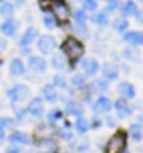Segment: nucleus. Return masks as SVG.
<instances>
[{
	"label": "nucleus",
	"instance_id": "1",
	"mask_svg": "<svg viewBox=\"0 0 143 153\" xmlns=\"http://www.w3.org/2000/svg\"><path fill=\"white\" fill-rule=\"evenodd\" d=\"M84 51H86L84 42L79 41V39H76L74 36L64 37L63 44H61V52L67 57L71 68H74V64L79 62V59L84 56Z\"/></svg>",
	"mask_w": 143,
	"mask_h": 153
},
{
	"label": "nucleus",
	"instance_id": "2",
	"mask_svg": "<svg viewBox=\"0 0 143 153\" xmlns=\"http://www.w3.org/2000/svg\"><path fill=\"white\" fill-rule=\"evenodd\" d=\"M49 12L54 15V19L57 20L59 27L63 25H69L71 24V14L72 9L67 0H54L52 5L49 7Z\"/></svg>",
	"mask_w": 143,
	"mask_h": 153
},
{
	"label": "nucleus",
	"instance_id": "3",
	"mask_svg": "<svg viewBox=\"0 0 143 153\" xmlns=\"http://www.w3.org/2000/svg\"><path fill=\"white\" fill-rule=\"evenodd\" d=\"M128 141V133L125 130H116L104 145V153H123Z\"/></svg>",
	"mask_w": 143,
	"mask_h": 153
},
{
	"label": "nucleus",
	"instance_id": "4",
	"mask_svg": "<svg viewBox=\"0 0 143 153\" xmlns=\"http://www.w3.org/2000/svg\"><path fill=\"white\" fill-rule=\"evenodd\" d=\"M36 47L42 56H51L54 51L57 49V39L52 36V34H42L37 37L36 41Z\"/></svg>",
	"mask_w": 143,
	"mask_h": 153
},
{
	"label": "nucleus",
	"instance_id": "5",
	"mask_svg": "<svg viewBox=\"0 0 143 153\" xmlns=\"http://www.w3.org/2000/svg\"><path fill=\"white\" fill-rule=\"evenodd\" d=\"M7 98L12 103H22L25 99L31 98V88L25 84H13L9 91H7Z\"/></svg>",
	"mask_w": 143,
	"mask_h": 153
},
{
	"label": "nucleus",
	"instance_id": "6",
	"mask_svg": "<svg viewBox=\"0 0 143 153\" xmlns=\"http://www.w3.org/2000/svg\"><path fill=\"white\" fill-rule=\"evenodd\" d=\"M79 68H81V71H83V74H84L86 77H93L99 72L101 64L98 62V59H94V57H81L79 59Z\"/></svg>",
	"mask_w": 143,
	"mask_h": 153
},
{
	"label": "nucleus",
	"instance_id": "7",
	"mask_svg": "<svg viewBox=\"0 0 143 153\" xmlns=\"http://www.w3.org/2000/svg\"><path fill=\"white\" fill-rule=\"evenodd\" d=\"M19 20L17 19H5V20H2L0 22V34L4 37H15L17 36V32H19Z\"/></svg>",
	"mask_w": 143,
	"mask_h": 153
},
{
	"label": "nucleus",
	"instance_id": "8",
	"mask_svg": "<svg viewBox=\"0 0 143 153\" xmlns=\"http://www.w3.org/2000/svg\"><path fill=\"white\" fill-rule=\"evenodd\" d=\"M69 32H71V36H74L76 39H79V41H88L91 37V29L88 27V24H74L71 22L69 25Z\"/></svg>",
	"mask_w": 143,
	"mask_h": 153
},
{
	"label": "nucleus",
	"instance_id": "9",
	"mask_svg": "<svg viewBox=\"0 0 143 153\" xmlns=\"http://www.w3.org/2000/svg\"><path fill=\"white\" fill-rule=\"evenodd\" d=\"M27 68L31 69L32 72H37V74H44L47 71V61H45L42 56H29L27 57Z\"/></svg>",
	"mask_w": 143,
	"mask_h": 153
},
{
	"label": "nucleus",
	"instance_id": "10",
	"mask_svg": "<svg viewBox=\"0 0 143 153\" xmlns=\"http://www.w3.org/2000/svg\"><path fill=\"white\" fill-rule=\"evenodd\" d=\"M37 37H39L37 27L29 25V27L22 32V36L19 37V47H31V44H34V42L37 41Z\"/></svg>",
	"mask_w": 143,
	"mask_h": 153
},
{
	"label": "nucleus",
	"instance_id": "11",
	"mask_svg": "<svg viewBox=\"0 0 143 153\" xmlns=\"http://www.w3.org/2000/svg\"><path fill=\"white\" fill-rule=\"evenodd\" d=\"M121 41L126 42L128 45H135V47H142L143 45V30H128L121 34Z\"/></svg>",
	"mask_w": 143,
	"mask_h": 153
},
{
	"label": "nucleus",
	"instance_id": "12",
	"mask_svg": "<svg viewBox=\"0 0 143 153\" xmlns=\"http://www.w3.org/2000/svg\"><path fill=\"white\" fill-rule=\"evenodd\" d=\"M111 108H113L111 99L108 98V96H104V94H101L93 103V113L94 114H108V113L111 111Z\"/></svg>",
	"mask_w": 143,
	"mask_h": 153
},
{
	"label": "nucleus",
	"instance_id": "13",
	"mask_svg": "<svg viewBox=\"0 0 143 153\" xmlns=\"http://www.w3.org/2000/svg\"><path fill=\"white\" fill-rule=\"evenodd\" d=\"M59 143L56 138H42L37 140V153H57Z\"/></svg>",
	"mask_w": 143,
	"mask_h": 153
},
{
	"label": "nucleus",
	"instance_id": "14",
	"mask_svg": "<svg viewBox=\"0 0 143 153\" xmlns=\"http://www.w3.org/2000/svg\"><path fill=\"white\" fill-rule=\"evenodd\" d=\"M115 109H116V116L118 120H126L133 114V108L130 106V101L125 98H120L115 103Z\"/></svg>",
	"mask_w": 143,
	"mask_h": 153
},
{
	"label": "nucleus",
	"instance_id": "15",
	"mask_svg": "<svg viewBox=\"0 0 143 153\" xmlns=\"http://www.w3.org/2000/svg\"><path fill=\"white\" fill-rule=\"evenodd\" d=\"M27 111H29V116L32 118H42V114H44V99L31 98L29 104H27Z\"/></svg>",
	"mask_w": 143,
	"mask_h": 153
},
{
	"label": "nucleus",
	"instance_id": "16",
	"mask_svg": "<svg viewBox=\"0 0 143 153\" xmlns=\"http://www.w3.org/2000/svg\"><path fill=\"white\" fill-rule=\"evenodd\" d=\"M138 9H140V4L136 0H125V2H121L120 12H118V14H120L121 17L130 19V17H135V15H136Z\"/></svg>",
	"mask_w": 143,
	"mask_h": 153
},
{
	"label": "nucleus",
	"instance_id": "17",
	"mask_svg": "<svg viewBox=\"0 0 143 153\" xmlns=\"http://www.w3.org/2000/svg\"><path fill=\"white\" fill-rule=\"evenodd\" d=\"M27 66L24 64V61L20 57H13L12 61L9 62V74L12 77H22L25 76Z\"/></svg>",
	"mask_w": 143,
	"mask_h": 153
},
{
	"label": "nucleus",
	"instance_id": "18",
	"mask_svg": "<svg viewBox=\"0 0 143 153\" xmlns=\"http://www.w3.org/2000/svg\"><path fill=\"white\" fill-rule=\"evenodd\" d=\"M51 66L56 71H64V69L69 68V61H67V57L61 51H54L52 54H51Z\"/></svg>",
	"mask_w": 143,
	"mask_h": 153
},
{
	"label": "nucleus",
	"instance_id": "19",
	"mask_svg": "<svg viewBox=\"0 0 143 153\" xmlns=\"http://www.w3.org/2000/svg\"><path fill=\"white\" fill-rule=\"evenodd\" d=\"M56 133H57V130H56L51 123H39V125L36 126V130H34V135H36L39 140H42V138H54Z\"/></svg>",
	"mask_w": 143,
	"mask_h": 153
},
{
	"label": "nucleus",
	"instance_id": "20",
	"mask_svg": "<svg viewBox=\"0 0 143 153\" xmlns=\"http://www.w3.org/2000/svg\"><path fill=\"white\" fill-rule=\"evenodd\" d=\"M64 113H66L67 116L83 118V116H84V106H83L79 101L69 99V101H66V108H64Z\"/></svg>",
	"mask_w": 143,
	"mask_h": 153
},
{
	"label": "nucleus",
	"instance_id": "21",
	"mask_svg": "<svg viewBox=\"0 0 143 153\" xmlns=\"http://www.w3.org/2000/svg\"><path fill=\"white\" fill-rule=\"evenodd\" d=\"M89 22H93L96 27L99 29H104L109 25V15L106 14V12H103V10H96V12H93V14H89Z\"/></svg>",
	"mask_w": 143,
	"mask_h": 153
},
{
	"label": "nucleus",
	"instance_id": "22",
	"mask_svg": "<svg viewBox=\"0 0 143 153\" xmlns=\"http://www.w3.org/2000/svg\"><path fill=\"white\" fill-rule=\"evenodd\" d=\"M120 57L123 61H128V62H140L142 61V54H140L138 47H135V45H128L125 49L120 52Z\"/></svg>",
	"mask_w": 143,
	"mask_h": 153
},
{
	"label": "nucleus",
	"instance_id": "23",
	"mask_svg": "<svg viewBox=\"0 0 143 153\" xmlns=\"http://www.w3.org/2000/svg\"><path fill=\"white\" fill-rule=\"evenodd\" d=\"M99 72L103 74V77L106 79V81H116L118 76H120V69H118L116 64H113V62L103 64L101 69H99Z\"/></svg>",
	"mask_w": 143,
	"mask_h": 153
},
{
	"label": "nucleus",
	"instance_id": "24",
	"mask_svg": "<svg viewBox=\"0 0 143 153\" xmlns=\"http://www.w3.org/2000/svg\"><path fill=\"white\" fill-rule=\"evenodd\" d=\"M7 140L12 145H31L32 143V136L29 133H25V131H12Z\"/></svg>",
	"mask_w": 143,
	"mask_h": 153
},
{
	"label": "nucleus",
	"instance_id": "25",
	"mask_svg": "<svg viewBox=\"0 0 143 153\" xmlns=\"http://www.w3.org/2000/svg\"><path fill=\"white\" fill-rule=\"evenodd\" d=\"M118 93H120V98H125V99H128V101L135 99V96H136L135 86L128 81H123V82L118 84Z\"/></svg>",
	"mask_w": 143,
	"mask_h": 153
},
{
	"label": "nucleus",
	"instance_id": "26",
	"mask_svg": "<svg viewBox=\"0 0 143 153\" xmlns=\"http://www.w3.org/2000/svg\"><path fill=\"white\" fill-rule=\"evenodd\" d=\"M40 93H42V99L47 101V103H56V101L59 99L57 88H56L54 84H49V82L42 86V91H40Z\"/></svg>",
	"mask_w": 143,
	"mask_h": 153
},
{
	"label": "nucleus",
	"instance_id": "27",
	"mask_svg": "<svg viewBox=\"0 0 143 153\" xmlns=\"http://www.w3.org/2000/svg\"><path fill=\"white\" fill-rule=\"evenodd\" d=\"M109 24H111L113 30L118 32V34H123V32H126L128 29H130V20H128L126 17H121V15L115 17Z\"/></svg>",
	"mask_w": 143,
	"mask_h": 153
},
{
	"label": "nucleus",
	"instance_id": "28",
	"mask_svg": "<svg viewBox=\"0 0 143 153\" xmlns=\"http://www.w3.org/2000/svg\"><path fill=\"white\" fill-rule=\"evenodd\" d=\"M126 133H128V136L133 140L135 143H140V141L143 140V126H142V123H138V121L131 123Z\"/></svg>",
	"mask_w": 143,
	"mask_h": 153
},
{
	"label": "nucleus",
	"instance_id": "29",
	"mask_svg": "<svg viewBox=\"0 0 143 153\" xmlns=\"http://www.w3.org/2000/svg\"><path fill=\"white\" fill-rule=\"evenodd\" d=\"M108 89H109V81H106L104 77H103V79H94V81L89 84V91H91V93L104 94Z\"/></svg>",
	"mask_w": 143,
	"mask_h": 153
},
{
	"label": "nucleus",
	"instance_id": "30",
	"mask_svg": "<svg viewBox=\"0 0 143 153\" xmlns=\"http://www.w3.org/2000/svg\"><path fill=\"white\" fill-rule=\"evenodd\" d=\"M71 22H74V24H88L89 22V14H88L86 10H83L81 7H77V9L72 10Z\"/></svg>",
	"mask_w": 143,
	"mask_h": 153
},
{
	"label": "nucleus",
	"instance_id": "31",
	"mask_svg": "<svg viewBox=\"0 0 143 153\" xmlns=\"http://www.w3.org/2000/svg\"><path fill=\"white\" fill-rule=\"evenodd\" d=\"M15 5L12 4V2H4V4H0V17L4 19H12L13 15H15Z\"/></svg>",
	"mask_w": 143,
	"mask_h": 153
},
{
	"label": "nucleus",
	"instance_id": "32",
	"mask_svg": "<svg viewBox=\"0 0 143 153\" xmlns=\"http://www.w3.org/2000/svg\"><path fill=\"white\" fill-rule=\"evenodd\" d=\"M42 25H44L47 30H54V29L59 27L57 20L54 19V15L51 12H42Z\"/></svg>",
	"mask_w": 143,
	"mask_h": 153
},
{
	"label": "nucleus",
	"instance_id": "33",
	"mask_svg": "<svg viewBox=\"0 0 143 153\" xmlns=\"http://www.w3.org/2000/svg\"><path fill=\"white\" fill-rule=\"evenodd\" d=\"M71 86L77 91L86 89V88H88V84H86V76L83 72H81V74H74V76L71 77Z\"/></svg>",
	"mask_w": 143,
	"mask_h": 153
},
{
	"label": "nucleus",
	"instance_id": "34",
	"mask_svg": "<svg viewBox=\"0 0 143 153\" xmlns=\"http://www.w3.org/2000/svg\"><path fill=\"white\" fill-rule=\"evenodd\" d=\"M81 9L86 10L88 14H93L96 10H99V0H79Z\"/></svg>",
	"mask_w": 143,
	"mask_h": 153
},
{
	"label": "nucleus",
	"instance_id": "35",
	"mask_svg": "<svg viewBox=\"0 0 143 153\" xmlns=\"http://www.w3.org/2000/svg\"><path fill=\"white\" fill-rule=\"evenodd\" d=\"M63 118H64V111H63V109H59V108H52L49 113H47V120H49L51 125L59 123Z\"/></svg>",
	"mask_w": 143,
	"mask_h": 153
},
{
	"label": "nucleus",
	"instance_id": "36",
	"mask_svg": "<svg viewBox=\"0 0 143 153\" xmlns=\"http://www.w3.org/2000/svg\"><path fill=\"white\" fill-rule=\"evenodd\" d=\"M120 5H121V0H109V2H106L103 12H106L108 15L118 14L120 12Z\"/></svg>",
	"mask_w": 143,
	"mask_h": 153
},
{
	"label": "nucleus",
	"instance_id": "37",
	"mask_svg": "<svg viewBox=\"0 0 143 153\" xmlns=\"http://www.w3.org/2000/svg\"><path fill=\"white\" fill-rule=\"evenodd\" d=\"M74 128H76L77 133L84 135L88 130H91V128H89V120H86L84 116H83V118H77V121L74 123Z\"/></svg>",
	"mask_w": 143,
	"mask_h": 153
},
{
	"label": "nucleus",
	"instance_id": "38",
	"mask_svg": "<svg viewBox=\"0 0 143 153\" xmlns=\"http://www.w3.org/2000/svg\"><path fill=\"white\" fill-rule=\"evenodd\" d=\"M13 114H15V120L20 123H24L27 120V116H29V111H27V108H19V106H15L13 104Z\"/></svg>",
	"mask_w": 143,
	"mask_h": 153
},
{
	"label": "nucleus",
	"instance_id": "39",
	"mask_svg": "<svg viewBox=\"0 0 143 153\" xmlns=\"http://www.w3.org/2000/svg\"><path fill=\"white\" fill-rule=\"evenodd\" d=\"M74 152L76 153H89V141H88V138H83L77 143H74Z\"/></svg>",
	"mask_w": 143,
	"mask_h": 153
},
{
	"label": "nucleus",
	"instance_id": "40",
	"mask_svg": "<svg viewBox=\"0 0 143 153\" xmlns=\"http://www.w3.org/2000/svg\"><path fill=\"white\" fill-rule=\"evenodd\" d=\"M15 126V120L10 116H0V128L2 130H12Z\"/></svg>",
	"mask_w": 143,
	"mask_h": 153
},
{
	"label": "nucleus",
	"instance_id": "41",
	"mask_svg": "<svg viewBox=\"0 0 143 153\" xmlns=\"http://www.w3.org/2000/svg\"><path fill=\"white\" fill-rule=\"evenodd\" d=\"M52 84L56 86L57 89H67V81L61 76V74H56V76L52 77Z\"/></svg>",
	"mask_w": 143,
	"mask_h": 153
},
{
	"label": "nucleus",
	"instance_id": "42",
	"mask_svg": "<svg viewBox=\"0 0 143 153\" xmlns=\"http://www.w3.org/2000/svg\"><path fill=\"white\" fill-rule=\"evenodd\" d=\"M57 135L61 136L64 141H72V140H74V133H72L71 130H67V128H61V130H57Z\"/></svg>",
	"mask_w": 143,
	"mask_h": 153
},
{
	"label": "nucleus",
	"instance_id": "43",
	"mask_svg": "<svg viewBox=\"0 0 143 153\" xmlns=\"http://www.w3.org/2000/svg\"><path fill=\"white\" fill-rule=\"evenodd\" d=\"M93 51H94L98 56H103L104 52H106V42L96 41V42H94V45H93Z\"/></svg>",
	"mask_w": 143,
	"mask_h": 153
},
{
	"label": "nucleus",
	"instance_id": "44",
	"mask_svg": "<svg viewBox=\"0 0 143 153\" xmlns=\"http://www.w3.org/2000/svg\"><path fill=\"white\" fill-rule=\"evenodd\" d=\"M103 126V121H101V118H98L96 114H94L93 118H91V121H89V128H93V130H99Z\"/></svg>",
	"mask_w": 143,
	"mask_h": 153
},
{
	"label": "nucleus",
	"instance_id": "45",
	"mask_svg": "<svg viewBox=\"0 0 143 153\" xmlns=\"http://www.w3.org/2000/svg\"><path fill=\"white\" fill-rule=\"evenodd\" d=\"M54 0H37V4H39V9L42 12H49V7L52 5Z\"/></svg>",
	"mask_w": 143,
	"mask_h": 153
},
{
	"label": "nucleus",
	"instance_id": "46",
	"mask_svg": "<svg viewBox=\"0 0 143 153\" xmlns=\"http://www.w3.org/2000/svg\"><path fill=\"white\" fill-rule=\"evenodd\" d=\"M7 49H9V39L0 36V52H5Z\"/></svg>",
	"mask_w": 143,
	"mask_h": 153
},
{
	"label": "nucleus",
	"instance_id": "47",
	"mask_svg": "<svg viewBox=\"0 0 143 153\" xmlns=\"http://www.w3.org/2000/svg\"><path fill=\"white\" fill-rule=\"evenodd\" d=\"M135 20H136L140 25H143V5H140L138 12H136V15H135Z\"/></svg>",
	"mask_w": 143,
	"mask_h": 153
},
{
	"label": "nucleus",
	"instance_id": "48",
	"mask_svg": "<svg viewBox=\"0 0 143 153\" xmlns=\"http://www.w3.org/2000/svg\"><path fill=\"white\" fill-rule=\"evenodd\" d=\"M5 153H24V152H22L20 148H19L17 145H10L9 148L5 150Z\"/></svg>",
	"mask_w": 143,
	"mask_h": 153
},
{
	"label": "nucleus",
	"instance_id": "49",
	"mask_svg": "<svg viewBox=\"0 0 143 153\" xmlns=\"http://www.w3.org/2000/svg\"><path fill=\"white\" fill-rule=\"evenodd\" d=\"M118 69H120V71H123L125 74H130V72H131L130 66H128V64H123V62H121L120 66H118Z\"/></svg>",
	"mask_w": 143,
	"mask_h": 153
},
{
	"label": "nucleus",
	"instance_id": "50",
	"mask_svg": "<svg viewBox=\"0 0 143 153\" xmlns=\"http://www.w3.org/2000/svg\"><path fill=\"white\" fill-rule=\"evenodd\" d=\"M25 2L27 0H13L12 4L15 5V9H24V7H25Z\"/></svg>",
	"mask_w": 143,
	"mask_h": 153
},
{
	"label": "nucleus",
	"instance_id": "51",
	"mask_svg": "<svg viewBox=\"0 0 143 153\" xmlns=\"http://www.w3.org/2000/svg\"><path fill=\"white\" fill-rule=\"evenodd\" d=\"M106 125L109 126V128H115V126H116V121H115V118L108 116V118H106Z\"/></svg>",
	"mask_w": 143,
	"mask_h": 153
},
{
	"label": "nucleus",
	"instance_id": "52",
	"mask_svg": "<svg viewBox=\"0 0 143 153\" xmlns=\"http://www.w3.org/2000/svg\"><path fill=\"white\" fill-rule=\"evenodd\" d=\"M20 52H22V56H32V51H31V47H20Z\"/></svg>",
	"mask_w": 143,
	"mask_h": 153
},
{
	"label": "nucleus",
	"instance_id": "53",
	"mask_svg": "<svg viewBox=\"0 0 143 153\" xmlns=\"http://www.w3.org/2000/svg\"><path fill=\"white\" fill-rule=\"evenodd\" d=\"M5 140H7V136H5V130H2V128H0V145L4 143Z\"/></svg>",
	"mask_w": 143,
	"mask_h": 153
},
{
	"label": "nucleus",
	"instance_id": "54",
	"mask_svg": "<svg viewBox=\"0 0 143 153\" xmlns=\"http://www.w3.org/2000/svg\"><path fill=\"white\" fill-rule=\"evenodd\" d=\"M25 20H27L29 24H31L32 20H34V17H32V14H25Z\"/></svg>",
	"mask_w": 143,
	"mask_h": 153
},
{
	"label": "nucleus",
	"instance_id": "55",
	"mask_svg": "<svg viewBox=\"0 0 143 153\" xmlns=\"http://www.w3.org/2000/svg\"><path fill=\"white\" fill-rule=\"evenodd\" d=\"M138 153H143V146H140V148H138Z\"/></svg>",
	"mask_w": 143,
	"mask_h": 153
},
{
	"label": "nucleus",
	"instance_id": "56",
	"mask_svg": "<svg viewBox=\"0 0 143 153\" xmlns=\"http://www.w3.org/2000/svg\"><path fill=\"white\" fill-rule=\"evenodd\" d=\"M57 153H67V150H63V152H57Z\"/></svg>",
	"mask_w": 143,
	"mask_h": 153
},
{
	"label": "nucleus",
	"instance_id": "57",
	"mask_svg": "<svg viewBox=\"0 0 143 153\" xmlns=\"http://www.w3.org/2000/svg\"><path fill=\"white\" fill-rule=\"evenodd\" d=\"M4 2H9V0H0V4H4Z\"/></svg>",
	"mask_w": 143,
	"mask_h": 153
},
{
	"label": "nucleus",
	"instance_id": "58",
	"mask_svg": "<svg viewBox=\"0 0 143 153\" xmlns=\"http://www.w3.org/2000/svg\"><path fill=\"white\" fill-rule=\"evenodd\" d=\"M99 2H104V4H106V2H109V0H99Z\"/></svg>",
	"mask_w": 143,
	"mask_h": 153
},
{
	"label": "nucleus",
	"instance_id": "59",
	"mask_svg": "<svg viewBox=\"0 0 143 153\" xmlns=\"http://www.w3.org/2000/svg\"><path fill=\"white\" fill-rule=\"evenodd\" d=\"M2 62H4V61H2V57H0V66H2Z\"/></svg>",
	"mask_w": 143,
	"mask_h": 153
},
{
	"label": "nucleus",
	"instance_id": "60",
	"mask_svg": "<svg viewBox=\"0 0 143 153\" xmlns=\"http://www.w3.org/2000/svg\"><path fill=\"white\" fill-rule=\"evenodd\" d=\"M123 153H130V152H126V150H125V152H123Z\"/></svg>",
	"mask_w": 143,
	"mask_h": 153
}]
</instances>
